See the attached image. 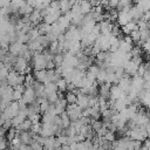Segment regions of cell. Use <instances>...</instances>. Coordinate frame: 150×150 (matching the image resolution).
<instances>
[{"instance_id": "6da1fadb", "label": "cell", "mask_w": 150, "mask_h": 150, "mask_svg": "<svg viewBox=\"0 0 150 150\" xmlns=\"http://www.w3.org/2000/svg\"><path fill=\"white\" fill-rule=\"evenodd\" d=\"M32 62L34 66V70L46 69V67H47V60H46L43 53H41V52H34L33 57H32Z\"/></svg>"}, {"instance_id": "7a4b0ae2", "label": "cell", "mask_w": 150, "mask_h": 150, "mask_svg": "<svg viewBox=\"0 0 150 150\" xmlns=\"http://www.w3.org/2000/svg\"><path fill=\"white\" fill-rule=\"evenodd\" d=\"M22 98L26 101L27 104H29V103H32V102H34L36 100V93H35V89H34L33 86L26 87V90L23 91Z\"/></svg>"}, {"instance_id": "3957f363", "label": "cell", "mask_w": 150, "mask_h": 150, "mask_svg": "<svg viewBox=\"0 0 150 150\" xmlns=\"http://www.w3.org/2000/svg\"><path fill=\"white\" fill-rule=\"evenodd\" d=\"M118 86H120V88L124 91V93H129V90H130V88H131V76L129 75V74H124V76L122 77V79H120V81H118V83H117Z\"/></svg>"}, {"instance_id": "277c9868", "label": "cell", "mask_w": 150, "mask_h": 150, "mask_svg": "<svg viewBox=\"0 0 150 150\" xmlns=\"http://www.w3.org/2000/svg\"><path fill=\"white\" fill-rule=\"evenodd\" d=\"M27 66H28V60H27L26 57H23L22 55H19V56L16 57L15 63L13 64V69L18 70L19 73H22Z\"/></svg>"}, {"instance_id": "5b68a950", "label": "cell", "mask_w": 150, "mask_h": 150, "mask_svg": "<svg viewBox=\"0 0 150 150\" xmlns=\"http://www.w3.org/2000/svg\"><path fill=\"white\" fill-rule=\"evenodd\" d=\"M138 66L135 61H132V59L130 61H128L125 64H124V70L127 74H129L131 77L132 76H136L137 75V70H138Z\"/></svg>"}, {"instance_id": "8992f818", "label": "cell", "mask_w": 150, "mask_h": 150, "mask_svg": "<svg viewBox=\"0 0 150 150\" xmlns=\"http://www.w3.org/2000/svg\"><path fill=\"white\" fill-rule=\"evenodd\" d=\"M124 95H127V93H124L120 88L118 84H111V87H110V98L117 100V98H120V97H122Z\"/></svg>"}, {"instance_id": "52a82bcc", "label": "cell", "mask_w": 150, "mask_h": 150, "mask_svg": "<svg viewBox=\"0 0 150 150\" xmlns=\"http://www.w3.org/2000/svg\"><path fill=\"white\" fill-rule=\"evenodd\" d=\"M22 47H23V43L16 40V41L9 43V50H8V52L12 53V54H14V55H16V56H19V55L21 54Z\"/></svg>"}, {"instance_id": "ba28073f", "label": "cell", "mask_w": 150, "mask_h": 150, "mask_svg": "<svg viewBox=\"0 0 150 150\" xmlns=\"http://www.w3.org/2000/svg\"><path fill=\"white\" fill-rule=\"evenodd\" d=\"M82 50V43H81V40H73L69 42V48H68V52H70L71 54H77L79 52Z\"/></svg>"}, {"instance_id": "9c48e42d", "label": "cell", "mask_w": 150, "mask_h": 150, "mask_svg": "<svg viewBox=\"0 0 150 150\" xmlns=\"http://www.w3.org/2000/svg\"><path fill=\"white\" fill-rule=\"evenodd\" d=\"M76 103H77L82 109L88 108V107H89V95L83 94V93L79 94V95H77V101H76Z\"/></svg>"}, {"instance_id": "30bf717a", "label": "cell", "mask_w": 150, "mask_h": 150, "mask_svg": "<svg viewBox=\"0 0 150 150\" xmlns=\"http://www.w3.org/2000/svg\"><path fill=\"white\" fill-rule=\"evenodd\" d=\"M34 77H35V80L39 81V82H42V83H47V82H48L47 70H46V69L34 70Z\"/></svg>"}, {"instance_id": "8fae6325", "label": "cell", "mask_w": 150, "mask_h": 150, "mask_svg": "<svg viewBox=\"0 0 150 150\" xmlns=\"http://www.w3.org/2000/svg\"><path fill=\"white\" fill-rule=\"evenodd\" d=\"M57 23L60 25V27L62 28V30L66 33V30L69 28V26L71 25V20L70 19H68L66 15H61L60 16V19L57 20Z\"/></svg>"}, {"instance_id": "7c38bea8", "label": "cell", "mask_w": 150, "mask_h": 150, "mask_svg": "<svg viewBox=\"0 0 150 150\" xmlns=\"http://www.w3.org/2000/svg\"><path fill=\"white\" fill-rule=\"evenodd\" d=\"M32 125H33V122L27 117L22 123H20L18 127H16V131H18V135L20 134V131H22V130H30V128H32ZM16 135V136H18Z\"/></svg>"}, {"instance_id": "4fadbf2b", "label": "cell", "mask_w": 150, "mask_h": 150, "mask_svg": "<svg viewBox=\"0 0 150 150\" xmlns=\"http://www.w3.org/2000/svg\"><path fill=\"white\" fill-rule=\"evenodd\" d=\"M80 8H81V13L82 14H88L91 12L93 9V5L89 0H82L80 2Z\"/></svg>"}, {"instance_id": "5bb4252c", "label": "cell", "mask_w": 150, "mask_h": 150, "mask_svg": "<svg viewBox=\"0 0 150 150\" xmlns=\"http://www.w3.org/2000/svg\"><path fill=\"white\" fill-rule=\"evenodd\" d=\"M33 11H34V7H32L30 5H28L27 1H26V4H23V5L19 8V14H20V15H29Z\"/></svg>"}, {"instance_id": "9a60e30c", "label": "cell", "mask_w": 150, "mask_h": 150, "mask_svg": "<svg viewBox=\"0 0 150 150\" xmlns=\"http://www.w3.org/2000/svg\"><path fill=\"white\" fill-rule=\"evenodd\" d=\"M36 27L39 28L40 33H41V34H45V35H47V34H49V33L52 32V25H49V23H47V22H45V21H43L42 23H39Z\"/></svg>"}, {"instance_id": "2e32d148", "label": "cell", "mask_w": 150, "mask_h": 150, "mask_svg": "<svg viewBox=\"0 0 150 150\" xmlns=\"http://www.w3.org/2000/svg\"><path fill=\"white\" fill-rule=\"evenodd\" d=\"M73 4L69 0H60V11L62 12V14H64L66 12L71 9Z\"/></svg>"}, {"instance_id": "e0dca14e", "label": "cell", "mask_w": 150, "mask_h": 150, "mask_svg": "<svg viewBox=\"0 0 150 150\" xmlns=\"http://www.w3.org/2000/svg\"><path fill=\"white\" fill-rule=\"evenodd\" d=\"M107 75H108V71H107V69H105V68H101V70L98 71L97 76H96V80H97V82H98L100 84L104 83V82L107 81Z\"/></svg>"}, {"instance_id": "ac0fdd59", "label": "cell", "mask_w": 150, "mask_h": 150, "mask_svg": "<svg viewBox=\"0 0 150 150\" xmlns=\"http://www.w3.org/2000/svg\"><path fill=\"white\" fill-rule=\"evenodd\" d=\"M45 89H46V93L47 94H50V93H55V91H57L59 90V87H57V84L55 83V82H47V83H45Z\"/></svg>"}, {"instance_id": "d6986e66", "label": "cell", "mask_w": 150, "mask_h": 150, "mask_svg": "<svg viewBox=\"0 0 150 150\" xmlns=\"http://www.w3.org/2000/svg\"><path fill=\"white\" fill-rule=\"evenodd\" d=\"M27 118V116H25V115H22V114H18V115H15L13 118H12V123H13V127H18L20 123H22Z\"/></svg>"}, {"instance_id": "ffe728a7", "label": "cell", "mask_w": 150, "mask_h": 150, "mask_svg": "<svg viewBox=\"0 0 150 150\" xmlns=\"http://www.w3.org/2000/svg\"><path fill=\"white\" fill-rule=\"evenodd\" d=\"M132 47H134V45L128 43V42L124 41L123 39L120 40V49H121V50H123V52H125V53H129V52H131Z\"/></svg>"}, {"instance_id": "44dd1931", "label": "cell", "mask_w": 150, "mask_h": 150, "mask_svg": "<svg viewBox=\"0 0 150 150\" xmlns=\"http://www.w3.org/2000/svg\"><path fill=\"white\" fill-rule=\"evenodd\" d=\"M16 135H18L16 128H15V127H11V128L7 130V132H6L5 137L7 138V141H8V142H11V141H12L14 137H16Z\"/></svg>"}, {"instance_id": "7402d4cb", "label": "cell", "mask_w": 150, "mask_h": 150, "mask_svg": "<svg viewBox=\"0 0 150 150\" xmlns=\"http://www.w3.org/2000/svg\"><path fill=\"white\" fill-rule=\"evenodd\" d=\"M28 109H29L30 114L32 112H41L40 111V102L38 100H35L34 102H32V103L28 104Z\"/></svg>"}, {"instance_id": "603a6c76", "label": "cell", "mask_w": 150, "mask_h": 150, "mask_svg": "<svg viewBox=\"0 0 150 150\" xmlns=\"http://www.w3.org/2000/svg\"><path fill=\"white\" fill-rule=\"evenodd\" d=\"M53 61L55 62L56 67H57V66H62V63H63V61H64V54H63V53H56V54H54Z\"/></svg>"}, {"instance_id": "cb8c5ba5", "label": "cell", "mask_w": 150, "mask_h": 150, "mask_svg": "<svg viewBox=\"0 0 150 150\" xmlns=\"http://www.w3.org/2000/svg\"><path fill=\"white\" fill-rule=\"evenodd\" d=\"M64 97L68 103H76V101H77V95L74 91H67Z\"/></svg>"}, {"instance_id": "d4e9b609", "label": "cell", "mask_w": 150, "mask_h": 150, "mask_svg": "<svg viewBox=\"0 0 150 150\" xmlns=\"http://www.w3.org/2000/svg\"><path fill=\"white\" fill-rule=\"evenodd\" d=\"M28 35H29V39H30V40H35V39H38V38L41 35V33H40V30H39L38 27H34V28H32V29L28 32Z\"/></svg>"}, {"instance_id": "484cf974", "label": "cell", "mask_w": 150, "mask_h": 150, "mask_svg": "<svg viewBox=\"0 0 150 150\" xmlns=\"http://www.w3.org/2000/svg\"><path fill=\"white\" fill-rule=\"evenodd\" d=\"M130 36L132 38L134 42H138L141 40V36H142V33L139 29H132L131 33H130Z\"/></svg>"}, {"instance_id": "4316f807", "label": "cell", "mask_w": 150, "mask_h": 150, "mask_svg": "<svg viewBox=\"0 0 150 150\" xmlns=\"http://www.w3.org/2000/svg\"><path fill=\"white\" fill-rule=\"evenodd\" d=\"M35 77H34V74H26V80H25V86L28 87V86H33L35 83Z\"/></svg>"}, {"instance_id": "83f0119b", "label": "cell", "mask_w": 150, "mask_h": 150, "mask_svg": "<svg viewBox=\"0 0 150 150\" xmlns=\"http://www.w3.org/2000/svg\"><path fill=\"white\" fill-rule=\"evenodd\" d=\"M137 6H139L144 12L150 11V0H139L137 2Z\"/></svg>"}, {"instance_id": "f1b7e54d", "label": "cell", "mask_w": 150, "mask_h": 150, "mask_svg": "<svg viewBox=\"0 0 150 150\" xmlns=\"http://www.w3.org/2000/svg\"><path fill=\"white\" fill-rule=\"evenodd\" d=\"M67 81H66V79L64 77H61L57 82H56V84H57V87H59V90H62V91H66L67 90Z\"/></svg>"}, {"instance_id": "f546056e", "label": "cell", "mask_w": 150, "mask_h": 150, "mask_svg": "<svg viewBox=\"0 0 150 150\" xmlns=\"http://www.w3.org/2000/svg\"><path fill=\"white\" fill-rule=\"evenodd\" d=\"M48 50H50L53 54H56L59 52V40L50 42L49 43V47H48Z\"/></svg>"}, {"instance_id": "4dcf8cb0", "label": "cell", "mask_w": 150, "mask_h": 150, "mask_svg": "<svg viewBox=\"0 0 150 150\" xmlns=\"http://www.w3.org/2000/svg\"><path fill=\"white\" fill-rule=\"evenodd\" d=\"M49 105H50V102H49L47 98H45L42 102H40V111H41L42 114H43V112H46V111L48 110Z\"/></svg>"}, {"instance_id": "1f68e13d", "label": "cell", "mask_w": 150, "mask_h": 150, "mask_svg": "<svg viewBox=\"0 0 150 150\" xmlns=\"http://www.w3.org/2000/svg\"><path fill=\"white\" fill-rule=\"evenodd\" d=\"M28 118H29V120H30L33 123H38V122H41L42 116H41L39 112H32V114H29Z\"/></svg>"}, {"instance_id": "d6a6232c", "label": "cell", "mask_w": 150, "mask_h": 150, "mask_svg": "<svg viewBox=\"0 0 150 150\" xmlns=\"http://www.w3.org/2000/svg\"><path fill=\"white\" fill-rule=\"evenodd\" d=\"M41 129H42V122H38V123H33V125L30 128V131L33 134H40Z\"/></svg>"}, {"instance_id": "836d02e7", "label": "cell", "mask_w": 150, "mask_h": 150, "mask_svg": "<svg viewBox=\"0 0 150 150\" xmlns=\"http://www.w3.org/2000/svg\"><path fill=\"white\" fill-rule=\"evenodd\" d=\"M100 70H101V68H100L98 64H90V66L88 67V71H90V73L94 74L95 76H97V74H98Z\"/></svg>"}, {"instance_id": "e575fe53", "label": "cell", "mask_w": 150, "mask_h": 150, "mask_svg": "<svg viewBox=\"0 0 150 150\" xmlns=\"http://www.w3.org/2000/svg\"><path fill=\"white\" fill-rule=\"evenodd\" d=\"M47 100H48L50 103H55V102L59 100L57 91H55V93H50V94H47Z\"/></svg>"}, {"instance_id": "d590c367", "label": "cell", "mask_w": 150, "mask_h": 150, "mask_svg": "<svg viewBox=\"0 0 150 150\" xmlns=\"http://www.w3.org/2000/svg\"><path fill=\"white\" fill-rule=\"evenodd\" d=\"M91 125H93V129L96 131V130H98L100 128H102L104 124H103V121H100V120H93V122H91Z\"/></svg>"}, {"instance_id": "8d00e7d4", "label": "cell", "mask_w": 150, "mask_h": 150, "mask_svg": "<svg viewBox=\"0 0 150 150\" xmlns=\"http://www.w3.org/2000/svg\"><path fill=\"white\" fill-rule=\"evenodd\" d=\"M104 137H105V139H107V141H109V142H114V141H116L115 131H110V130H108V131L105 132Z\"/></svg>"}, {"instance_id": "74e56055", "label": "cell", "mask_w": 150, "mask_h": 150, "mask_svg": "<svg viewBox=\"0 0 150 150\" xmlns=\"http://www.w3.org/2000/svg\"><path fill=\"white\" fill-rule=\"evenodd\" d=\"M8 141H7V138L5 137V136H1V138H0V150H6L9 145H8Z\"/></svg>"}, {"instance_id": "f35d334b", "label": "cell", "mask_w": 150, "mask_h": 150, "mask_svg": "<svg viewBox=\"0 0 150 150\" xmlns=\"http://www.w3.org/2000/svg\"><path fill=\"white\" fill-rule=\"evenodd\" d=\"M146 69H148V67H146V63H145V64H144V63H141V64L138 66L137 75H139V76H143V75H144V73L146 71Z\"/></svg>"}, {"instance_id": "ab89813d", "label": "cell", "mask_w": 150, "mask_h": 150, "mask_svg": "<svg viewBox=\"0 0 150 150\" xmlns=\"http://www.w3.org/2000/svg\"><path fill=\"white\" fill-rule=\"evenodd\" d=\"M130 53H131V55H132V56H137V55H141V54H142V48H141L139 46H134Z\"/></svg>"}, {"instance_id": "60d3db41", "label": "cell", "mask_w": 150, "mask_h": 150, "mask_svg": "<svg viewBox=\"0 0 150 150\" xmlns=\"http://www.w3.org/2000/svg\"><path fill=\"white\" fill-rule=\"evenodd\" d=\"M107 131H108V128H107L105 125H103L102 128H100L98 130H96V135H97L98 137H103V136L105 135Z\"/></svg>"}, {"instance_id": "b9f144b4", "label": "cell", "mask_w": 150, "mask_h": 150, "mask_svg": "<svg viewBox=\"0 0 150 150\" xmlns=\"http://www.w3.org/2000/svg\"><path fill=\"white\" fill-rule=\"evenodd\" d=\"M23 96V93L19 91V90H15L14 89V93H13V101H19L20 98H22Z\"/></svg>"}, {"instance_id": "7bdbcfd3", "label": "cell", "mask_w": 150, "mask_h": 150, "mask_svg": "<svg viewBox=\"0 0 150 150\" xmlns=\"http://www.w3.org/2000/svg\"><path fill=\"white\" fill-rule=\"evenodd\" d=\"M49 6L54 9H60V0H52Z\"/></svg>"}, {"instance_id": "ee69618b", "label": "cell", "mask_w": 150, "mask_h": 150, "mask_svg": "<svg viewBox=\"0 0 150 150\" xmlns=\"http://www.w3.org/2000/svg\"><path fill=\"white\" fill-rule=\"evenodd\" d=\"M103 8H104V7H103L102 5H97V6H94L91 11H93V12H96V13H103Z\"/></svg>"}, {"instance_id": "f6af8a7d", "label": "cell", "mask_w": 150, "mask_h": 150, "mask_svg": "<svg viewBox=\"0 0 150 150\" xmlns=\"http://www.w3.org/2000/svg\"><path fill=\"white\" fill-rule=\"evenodd\" d=\"M142 149H148V150H150V138H145L144 139V144L142 145Z\"/></svg>"}, {"instance_id": "bcb514c9", "label": "cell", "mask_w": 150, "mask_h": 150, "mask_svg": "<svg viewBox=\"0 0 150 150\" xmlns=\"http://www.w3.org/2000/svg\"><path fill=\"white\" fill-rule=\"evenodd\" d=\"M121 29H122V33H123L124 35H129V34L131 33V30H130V29L128 28V26H127V25L122 26V27H121Z\"/></svg>"}, {"instance_id": "7dc6e473", "label": "cell", "mask_w": 150, "mask_h": 150, "mask_svg": "<svg viewBox=\"0 0 150 150\" xmlns=\"http://www.w3.org/2000/svg\"><path fill=\"white\" fill-rule=\"evenodd\" d=\"M132 61H135L137 64H141V63H143V59H142V56H141V55H137V56H132Z\"/></svg>"}, {"instance_id": "c3c4849f", "label": "cell", "mask_w": 150, "mask_h": 150, "mask_svg": "<svg viewBox=\"0 0 150 150\" xmlns=\"http://www.w3.org/2000/svg\"><path fill=\"white\" fill-rule=\"evenodd\" d=\"M54 68H56V64H55V62H54L53 60L48 61V62H47V67H46V69H54Z\"/></svg>"}, {"instance_id": "681fc988", "label": "cell", "mask_w": 150, "mask_h": 150, "mask_svg": "<svg viewBox=\"0 0 150 150\" xmlns=\"http://www.w3.org/2000/svg\"><path fill=\"white\" fill-rule=\"evenodd\" d=\"M123 40L127 41L128 43H131V45L134 43V40H132V38L130 36V34H129V35H123Z\"/></svg>"}, {"instance_id": "f907efd6", "label": "cell", "mask_w": 150, "mask_h": 150, "mask_svg": "<svg viewBox=\"0 0 150 150\" xmlns=\"http://www.w3.org/2000/svg\"><path fill=\"white\" fill-rule=\"evenodd\" d=\"M75 88H76V87H75V84H74L73 82H68V83H67V91H73Z\"/></svg>"}, {"instance_id": "816d5d0a", "label": "cell", "mask_w": 150, "mask_h": 150, "mask_svg": "<svg viewBox=\"0 0 150 150\" xmlns=\"http://www.w3.org/2000/svg\"><path fill=\"white\" fill-rule=\"evenodd\" d=\"M118 4H120V0H110V1H109L110 7H112V8H116V7L118 6Z\"/></svg>"}, {"instance_id": "f5cc1de1", "label": "cell", "mask_w": 150, "mask_h": 150, "mask_svg": "<svg viewBox=\"0 0 150 150\" xmlns=\"http://www.w3.org/2000/svg\"><path fill=\"white\" fill-rule=\"evenodd\" d=\"M27 4L35 8V7L38 6V0H27Z\"/></svg>"}, {"instance_id": "db71d44e", "label": "cell", "mask_w": 150, "mask_h": 150, "mask_svg": "<svg viewBox=\"0 0 150 150\" xmlns=\"http://www.w3.org/2000/svg\"><path fill=\"white\" fill-rule=\"evenodd\" d=\"M30 71H32V67H30V66L28 64V66H27V67L25 68V70L22 71V74H25V75H26V74H29Z\"/></svg>"}, {"instance_id": "11a10c76", "label": "cell", "mask_w": 150, "mask_h": 150, "mask_svg": "<svg viewBox=\"0 0 150 150\" xmlns=\"http://www.w3.org/2000/svg\"><path fill=\"white\" fill-rule=\"evenodd\" d=\"M144 89H150V79L144 81Z\"/></svg>"}, {"instance_id": "9f6ffc18", "label": "cell", "mask_w": 150, "mask_h": 150, "mask_svg": "<svg viewBox=\"0 0 150 150\" xmlns=\"http://www.w3.org/2000/svg\"><path fill=\"white\" fill-rule=\"evenodd\" d=\"M146 67H148V68H149V69H150V60H149V61H148V63H146Z\"/></svg>"}, {"instance_id": "6f0895ef", "label": "cell", "mask_w": 150, "mask_h": 150, "mask_svg": "<svg viewBox=\"0 0 150 150\" xmlns=\"http://www.w3.org/2000/svg\"><path fill=\"white\" fill-rule=\"evenodd\" d=\"M148 59L150 60V52H148Z\"/></svg>"}, {"instance_id": "680465c9", "label": "cell", "mask_w": 150, "mask_h": 150, "mask_svg": "<svg viewBox=\"0 0 150 150\" xmlns=\"http://www.w3.org/2000/svg\"><path fill=\"white\" fill-rule=\"evenodd\" d=\"M148 25H149V28H150V19H149V21H148Z\"/></svg>"}]
</instances>
